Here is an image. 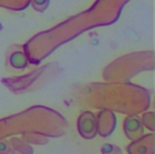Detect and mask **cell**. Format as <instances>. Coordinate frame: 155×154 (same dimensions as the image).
<instances>
[{
	"instance_id": "cell-3",
	"label": "cell",
	"mask_w": 155,
	"mask_h": 154,
	"mask_svg": "<svg viewBox=\"0 0 155 154\" xmlns=\"http://www.w3.org/2000/svg\"><path fill=\"white\" fill-rule=\"evenodd\" d=\"M128 154H154L155 153V136L154 133L143 135L139 139L133 141L127 147Z\"/></svg>"
},
{
	"instance_id": "cell-9",
	"label": "cell",
	"mask_w": 155,
	"mask_h": 154,
	"mask_svg": "<svg viewBox=\"0 0 155 154\" xmlns=\"http://www.w3.org/2000/svg\"><path fill=\"white\" fill-rule=\"evenodd\" d=\"M1 30H2V24L0 23V32H1Z\"/></svg>"
},
{
	"instance_id": "cell-7",
	"label": "cell",
	"mask_w": 155,
	"mask_h": 154,
	"mask_svg": "<svg viewBox=\"0 0 155 154\" xmlns=\"http://www.w3.org/2000/svg\"><path fill=\"white\" fill-rule=\"evenodd\" d=\"M102 154H122V150L120 147L111 144V143H105L101 148Z\"/></svg>"
},
{
	"instance_id": "cell-1",
	"label": "cell",
	"mask_w": 155,
	"mask_h": 154,
	"mask_svg": "<svg viewBox=\"0 0 155 154\" xmlns=\"http://www.w3.org/2000/svg\"><path fill=\"white\" fill-rule=\"evenodd\" d=\"M78 132L85 139H92L97 136V119L92 112H82L78 118Z\"/></svg>"
},
{
	"instance_id": "cell-6",
	"label": "cell",
	"mask_w": 155,
	"mask_h": 154,
	"mask_svg": "<svg viewBox=\"0 0 155 154\" xmlns=\"http://www.w3.org/2000/svg\"><path fill=\"white\" fill-rule=\"evenodd\" d=\"M140 119H142V124H143V126H145L147 129H149L151 132L155 130V115H154L153 112H148V113H145Z\"/></svg>"
},
{
	"instance_id": "cell-8",
	"label": "cell",
	"mask_w": 155,
	"mask_h": 154,
	"mask_svg": "<svg viewBox=\"0 0 155 154\" xmlns=\"http://www.w3.org/2000/svg\"><path fill=\"white\" fill-rule=\"evenodd\" d=\"M30 4L35 11L44 12L50 5V0H30Z\"/></svg>"
},
{
	"instance_id": "cell-2",
	"label": "cell",
	"mask_w": 155,
	"mask_h": 154,
	"mask_svg": "<svg viewBox=\"0 0 155 154\" xmlns=\"http://www.w3.org/2000/svg\"><path fill=\"white\" fill-rule=\"evenodd\" d=\"M96 119H97V135H101L102 137H108L114 132L116 126V116L114 112L109 109H102L96 116Z\"/></svg>"
},
{
	"instance_id": "cell-4",
	"label": "cell",
	"mask_w": 155,
	"mask_h": 154,
	"mask_svg": "<svg viewBox=\"0 0 155 154\" xmlns=\"http://www.w3.org/2000/svg\"><path fill=\"white\" fill-rule=\"evenodd\" d=\"M124 132L127 138H130L132 142L139 139L144 135V126L142 124V119L136 115H128L124 120Z\"/></svg>"
},
{
	"instance_id": "cell-5",
	"label": "cell",
	"mask_w": 155,
	"mask_h": 154,
	"mask_svg": "<svg viewBox=\"0 0 155 154\" xmlns=\"http://www.w3.org/2000/svg\"><path fill=\"white\" fill-rule=\"evenodd\" d=\"M10 64L16 69H24L28 65V58L24 52L15 51L10 56Z\"/></svg>"
}]
</instances>
